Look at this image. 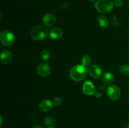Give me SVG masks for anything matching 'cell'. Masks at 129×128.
<instances>
[{
	"instance_id": "obj_1",
	"label": "cell",
	"mask_w": 129,
	"mask_h": 128,
	"mask_svg": "<svg viewBox=\"0 0 129 128\" xmlns=\"http://www.w3.org/2000/svg\"><path fill=\"white\" fill-rule=\"evenodd\" d=\"M88 70L86 67L83 65L73 66L69 71V77L74 82H81L87 77Z\"/></svg>"
},
{
	"instance_id": "obj_2",
	"label": "cell",
	"mask_w": 129,
	"mask_h": 128,
	"mask_svg": "<svg viewBox=\"0 0 129 128\" xmlns=\"http://www.w3.org/2000/svg\"><path fill=\"white\" fill-rule=\"evenodd\" d=\"M49 35V30L45 26L37 25L31 29L30 36L34 40L40 41L46 38Z\"/></svg>"
},
{
	"instance_id": "obj_3",
	"label": "cell",
	"mask_w": 129,
	"mask_h": 128,
	"mask_svg": "<svg viewBox=\"0 0 129 128\" xmlns=\"http://www.w3.org/2000/svg\"><path fill=\"white\" fill-rule=\"evenodd\" d=\"M114 3L111 0H98L94 3L97 11L102 14L109 13L113 10Z\"/></svg>"
},
{
	"instance_id": "obj_4",
	"label": "cell",
	"mask_w": 129,
	"mask_h": 128,
	"mask_svg": "<svg viewBox=\"0 0 129 128\" xmlns=\"http://www.w3.org/2000/svg\"><path fill=\"white\" fill-rule=\"evenodd\" d=\"M0 41L4 46H11L15 41V36L11 31L8 30H3L0 34Z\"/></svg>"
},
{
	"instance_id": "obj_5",
	"label": "cell",
	"mask_w": 129,
	"mask_h": 128,
	"mask_svg": "<svg viewBox=\"0 0 129 128\" xmlns=\"http://www.w3.org/2000/svg\"><path fill=\"white\" fill-rule=\"evenodd\" d=\"M107 94L111 100L117 101L121 97V90L117 85H110L107 89Z\"/></svg>"
},
{
	"instance_id": "obj_6",
	"label": "cell",
	"mask_w": 129,
	"mask_h": 128,
	"mask_svg": "<svg viewBox=\"0 0 129 128\" xmlns=\"http://www.w3.org/2000/svg\"><path fill=\"white\" fill-rule=\"evenodd\" d=\"M37 74L42 77H46L51 73V67L47 63H41L37 67Z\"/></svg>"
},
{
	"instance_id": "obj_7",
	"label": "cell",
	"mask_w": 129,
	"mask_h": 128,
	"mask_svg": "<svg viewBox=\"0 0 129 128\" xmlns=\"http://www.w3.org/2000/svg\"><path fill=\"white\" fill-rule=\"evenodd\" d=\"M83 94L86 95H92L96 93L95 87L91 81L87 80L84 82L82 88Z\"/></svg>"
},
{
	"instance_id": "obj_8",
	"label": "cell",
	"mask_w": 129,
	"mask_h": 128,
	"mask_svg": "<svg viewBox=\"0 0 129 128\" xmlns=\"http://www.w3.org/2000/svg\"><path fill=\"white\" fill-rule=\"evenodd\" d=\"M88 73L93 79H99L102 75V69L99 65L94 64L89 67L88 69Z\"/></svg>"
},
{
	"instance_id": "obj_9",
	"label": "cell",
	"mask_w": 129,
	"mask_h": 128,
	"mask_svg": "<svg viewBox=\"0 0 129 128\" xmlns=\"http://www.w3.org/2000/svg\"><path fill=\"white\" fill-rule=\"evenodd\" d=\"M42 23L45 26L51 27L56 23V17L52 13H47L43 16Z\"/></svg>"
},
{
	"instance_id": "obj_10",
	"label": "cell",
	"mask_w": 129,
	"mask_h": 128,
	"mask_svg": "<svg viewBox=\"0 0 129 128\" xmlns=\"http://www.w3.org/2000/svg\"><path fill=\"white\" fill-rule=\"evenodd\" d=\"M53 105L52 101L49 99H44L39 104V109L42 112H47L52 109Z\"/></svg>"
},
{
	"instance_id": "obj_11",
	"label": "cell",
	"mask_w": 129,
	"mask_h": 128,
	"mask_svg": "<svg viewBox=\"0 0 129 128\" xmlns=\"http://www.w3.org/2000/svg\"><path fill=\"white\" fill-rule=\"evenodd\" d=\"M13 56L11 53L8 50H4L1 53V61L5 65L10 64L12 61Z\"/></svg>"
},
{
	"instance_id": "obj_12",
	"label": "cell",
	"mask_w": 129,
	"mask_h": 128,
	"mask_svg": "<svg viewBox=\"0 0 129 128\" xmlns=\"http://www.w3.org/2000/svg\"><path fill=\"white\" fill-rule=\"evenodd\" d=\"M49 36L52 40H58L63 36V31L59 28H54L49 32Z\"/></svg>"
},
{
	"instance_id": "obj_13",
	"label": "cell",
	"mask_w": 129,
	"mask_h": 128,
	"mask_svg": "<svg viewBox=\"0 0 129 128\" xmlns=\"http://www.w3.org/2000/svg\"><path fill=\"white\" fill-rule=\"evenodd\" d=\"M115 80L114 74L110 72H108L104 74V75L102 77V81L103 83L107 85H110Z\"/></svg>"
},
{
	"instance_id": "obj_14",
	"label": "cell",
	"mask_w": 129,
	"mask_h": 128,
	"mask_svg": "<svg viewBox=\"0 0 129 128\" xmlns=\"http://www.w3.org/2000/svg\"><path fill=\"white\" fill-rule=\"evenodd\" d=\"M97 21H98V25L102 28H107L109 26V20L106 16H103V15L100 16L98 18Z\"/></svg>"
},
{
	"instance_id": "obj_15",
	"label": "cell",
	"mask_w": 129,
	"mask_h": 128,
	"mask_svg": "<svg viewBox=\"0 0 129 128\" xmlns=\"http://www.w3.org/2000/svg\"><path fill=\"white\" fill-rule=\"evenodd\" d=\"M81 62L82 65L87 67L91 63V57L88 55H83L81 59Z\"/></svg>"
},
{
	"instance_id": "obj_16",
	"label": "cell",
	"mask_w": 129,
	"mask_h": 128,
	"mask_svg": "<svg viewBox=\"0 0 129 128\" xmlns=\"http://www.w3.org/2000/svg\"><path fill=\"white\" fill-rule=\"evenodd\" d=\"M50 52L48 50L44 49L40 51V57L44 61H48L50 58Z\"/></svg>"
},
{
	"instance_id": "obj_17",
	"label": "cell",
	"mask_w": 129,
	"mask_h": 128,
	"mask_svg": "<svg viewBox=\"0 0 129 128\" xmlns=\"http://www.w3.org/2000/svg\"><path fill=\"white\" fill-rule=\"evenodd\" d=\"M119 72L123 75H129V65L128 64H123L119 68Z\"/></svg>"
},
{
	"instance_id": "obj_18",
	"label": "cell",
	"mask_w": 129,
	"mask_h": 128,
	"mask_svg": "<svg viewBox=\"0 0 129 128\" xmlns=\"http://www.w3.org/2000/svg\"><path fill=\"white\" fill-rule=\"evenodd\" d=\"M44 123L46 125L49 127H53L54 125H55V120L51 116H47L44 119Z\"/></svg>"
},
{
	"instance_id": "obj_19",
	"label": "cell",
	"mask_w": 129,
	"mask_h": 128,
	"mask_svg": "<svg viewBox=\"0 0 129 128\" xmlns=\"http://www.w3.org/2000/svg\"><path fill=\"white\" fill-rule=\"evenodd\" d=\"M52 102H53V104H54V105H55V106H59V105H61L62 104V99H60V97H57L54 98Z\"/></svg>"
},
{
	"instance_id": "obj_20",
	"label": "cell",
	"mask_w": 129,
	"mask_h": 128,
	"mask_svg": "<svg viewBox=\"0 0 129 128\" xmlns=\"http://www.w3.org/2000/svg\"><path fill=\"white\" fill-rule=\"evenodd\" d=\"M114 5H115L116 7L121 8L123 5V3L122 0H115Z\"/></svg>"
},
{
	"instance_id": "obj_21",
	"label": "cell",
	"mask_w": 129,
	"mask_h": 128,
	"mask_svg": "<svg viewBox=\"0 0 129 128\" xmlns=\"http://www.w3.org/2000/svg\"><path fill=\"white\" fill-rule=\"evenodd\" d=\"M94 95H95L96 97H97V98H100L101 97H102L101 94L100 92H96V93L94 94Z\"/></svg>"
},
{
	"instance_id": "obj_22",
	"label": "cell",
	"mask_w": 129,
	"mask_h": 128,
	"mask_svg": "<svg viewBox=\"0 0 129 128\" xmlns=\"http://www.w3.org/2000/svg\"><path fill=\"white\" fill-rule=\"evenodd\" d=\"M31 128H43V127L40 125H34Z\"/></svg>"
},
{
	"instance_id": "obj_23",
	"label": "cell",
	"mask_w": 129,
	"mask_h": 128,
	"mask_svg": "<svg viewBox=\"0 0 129 128\" xmlns=\"http://www.w3.org/2000/svg\"><path fill=\"white\" fill-rule=\"evenodd\" d=\"M0 120H1V123H0V126H1V125H3V120L2 115H1V116H0Z\"/></svg>"
},
{
	"instance_id": "obj_24",
	"label": "cell",
	"mask_w": 129,
	"mask_h": 128,
	"mask_svg": "<svg viewBox=\"0 0 129 128\" xmlns=\"http://www.w3.org/2000/svg\"><path fill=\"white\" fill-rule=\"evenodd\" d=\"M89 1H91V2H94V1H96V0H89Z\"/></svg>"
},
{
	"instance_id": "obj_25",
	"label": "cell",
	"mask_w": 129,
	"mask_h": 128,
	"mask_svg": "<svg viewBox=\"0 0 129 128\" xmlns=\"http://www.w3.org/2000/svg\"><path fill=\"white\" fill-rule=\"evenodd\" d=\"M47 128H54V127H47Z\"/></svg>"
},
{
	"instance_id": "obj_26",
	"label": "cell",
	"mask_w": 129,
	"mask_h": 128,
	"mask_svg": "<svg viewBox=\"0 0 129 128\" xmlns=\"http://www.w3.org/2000/svg\"><path fill=\"white\" fill-rule=\"evenodd\" d=\"M128 128H129V123H128Z\"/></svg>"
},
{
	"instance_id": "obj_27",
	"label": "cell",
	"mask_w": 129,
	"mask_h": 128,
	"mask_svg": "<svg viewBox=\"0 0 129 128\" xmlns=\"http://www.w3.org/2000/svg\"><path fill=\"white\" fill-rule=\"evenodd\" d=\"M128 1H129V0H128Z\"/></svg>"
}]
</instances>
